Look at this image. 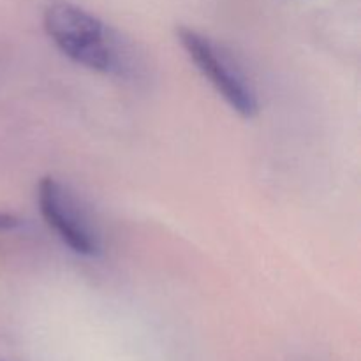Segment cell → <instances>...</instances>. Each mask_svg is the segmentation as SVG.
<instances>
[{"mask_svg": "<svg viewBox=\"0 0 361 361\" xmlns=\"http://www.w3.org/2000/svg\"><path fill=\"white\" fill-rule=\"evenodd\" d=\"M42 25L53 44L73 62L102 74L127 73V53L118 35L95 14L56 0L44 9Z\"/></svg>", "mask_w": 361, "mask_h": 361, "instance_id": "1", "label": "cell"}, {"mask_svg": "<svg viewBox=\"0 0 361 361\" xmlns=\"http://www.w3.org/2000/svg\"><path fill=\"white\" fill-rule=\"evenodd\" d=\"M176 39L192 60L196 69L217 90L233 111L252 118L259 111V101L245 73L222 46L189 27H176Z\"/></svg>", "mask_w": 361, "mask_h": 361, "instance_id": "2", "label": "cell"}, {"mask_svg": "<svg viewBox=\"0 0 361 361\" xmlns=\"http://www.w3.org/2000/svg\"><path fill=\"white\" fill-rule=\"evenodd\" d=\"M37 207L46 224L74 254L101 256L102 242L94 222L63 183L53 176H42L37 183Z\"/></svg>", "mask_w": 361, "mask_h": 361, "instance_id": "3", "label": "cell"}, {"mask_svg": "<svg viewBox=\"0 0 361 361\" xmlns=\"http://www.w3.org/2000/svg\"><path fill=\"white\" fill-rule=\"evenodd\" d=\"M21 219L16 217L14 214H9V212H0V233L6 231H14V229L21 228Z\"/></svg>", "mask_w": 361, "mask_h": 361, "instance_id": "4", "label": "cell"}]
</instances>
